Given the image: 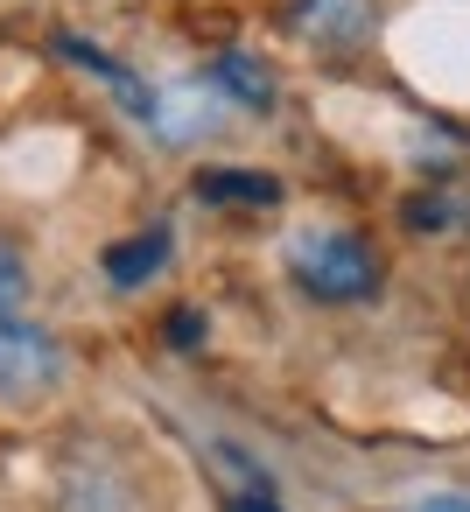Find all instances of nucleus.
<instances>
[{"label": "nucleus", "instance_id": "1a4fd4ad", "mask_svg": "<svg viewBox=\"0 0 470 512\" xmlns=\"http://www.w3.org/2000/svg\"><path fill=\"white\" fill-rule=\"evenodd\" d=\"M169 337H176V344H190V337H204V316H176V323H169Z\"/></svg>", "mask_w": 470, "mask_h": 512}, {"label": "nucleus", "instance_id": "20e7f679", "mask_svg": "<svg viewBox=\"0 0 470 512\" xmlns=\"http://www.w3.org/2000/svg\"><path fill=\"white\" fill-rule=\"evenodd\" d=\"M197 197L225 204V211H274L281 176H267V169H197Z\"/></svg>", "mask_w": 470, "mask_h": 512}, {"label": "nucleus", "instance_id": "6e6552de", "mask_svg": "<svg viewBox=\"0 0 470 512\" xmlns=\"http://www.w3.org/2000/svg\"><path fill=\"white\" fill-rule=\"evenodd\" d=\"M407 512H470V491H435V498H421Z\"/></svg>", "mask_w": 470, "mask_h": 512}, {"label": "nucleus", "instance_id": "f257e3e1", "mask_svg": "<svg viewBox=\"0 0 470 512\" xmlns=\"http://www.w3.org/2000/svg\"><path fill=\"white\" fill-rule=\"evenodd\" d=\"M288 274L295 288H309L316 302H358L379 288V260L358 232L344 225H316V232H295L288 239Z\"/></svg>", "mask_w": 470, "mask_h": 512}, {"label": "nucleus", "instance_id": "39448f33", "mask_svg": "<svg viewBox=\"0 0 470 512\" xmlns=\"http://www.w3.org/2000/svg\"><path fill=\"white\" fill-rule=\"evenodd\" d=\"M204 85H211L218 99H232V106H253V113L274 106V71H267L260 57H246V50H225V57L204 71Z\"/></svg>", "mask_w": 470, "mask_h": 512}, {"label": "nucleus", "instance_id": "7ed1b4c3", "mask_svg": "<svg viewBox=\"0 0 470 512\" xmlns=\"http://www.w3.org/2000/svg\"><path fill=\"white\" fill-rule=\"evenodd\" d=\"M288 22L309 43H358L372 29V0H295Z\"/></svg>", "mask_w": 470, "mask_h": 512}, {"label": "nucleus", "instance_id": "f03ea898", "mask_svg": "<svg viewBox=\"0 0 470 512\" xmlns=\"http://www.w3.org/2000/svg\"><path fill=\"white\" fill-rule=\"evenodd\" d=\"M64 372H71V358L57 344V330L29 323L22 309L0 316V400H43L64 386Z\"/></svg>", "mask_w": 470, "mask_h": 512}, {"label": "nucleus", "instance_id": "423d86ee", "mask_svg": "<svg viewBox=\"0 0 470 512\" xmlns=\"http://www.w3.org/2000/svg\"><path fill=\"white\" fill-rule=\"evenodd\" d=\"M169 246H176V239H169L162 225L141 232V239H120V246L106 253V281H113V288H148V281L169 267Z\"/></svg>", "mask_w": 470, "mask_h": 512}, {"label": "nucleus", "instance_id": "0eeeda50", "mask_svg": "<svg viewBox=\"0 0 470 512\" xmlns=\"http://www.w3.org/2000/svg\"><path fill=\"white\" fill-rule=\"evenodd\" d=\"M22 302H29V267L15 246H0V316H15Z\"/></svg>", "mask_w": 470, "mask_h": 512}]
</instances>
